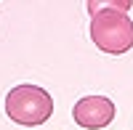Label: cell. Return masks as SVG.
Wrapping results in <instances>:
<instances>
[{
  "instance_id": "6da1fadb",
  "label": "cell",
  "mask_w": 133,
  "mask_h": 130,
  "mask_svg": "<svg viewBox=\"0 0 133 130\" xmlns=\"http://www.w3.org/2000/svg\"><path fill=\"white\" fill-rule=\"evenodd\" d=\"M130 0H107L96 3L91 0V40L98 50L120 56L133 48V21L128 16Z\"/></svg>"
},
{
  "instance_id": "7a4b0ae2",
  "label": "cell",
  "mask_w": 133,
  "mask_h": 130,
  "mask_svg": "<svg viewBox=\"0 0 133 130\" xmlns=\"http://www.w3.org/2000/svg\"><path fill=\"white\" fill-rule=\"evenodd\" d=\"M5 114L11 122L35 127L51 120L53 114V98L48 90L37 88V85H16L5 96Z\"/></svg>"
},
{
  "instance_id": "3957f363",
  "label": "cell",
  "mask_w": 133,
  "mask_h": 130,
  "mask_svg": "<svg viewBox=\"0 0 133 130\" xmlns=\"http://www.w3.org/2000/svg\"><path fill=\"white\" fill-rule=\"evenodd\" d=\"M75 122L85 130H98L107 127L115 120V101H109L107 96H85L75 104L72 109Z\"/></svg>"
}]
</instances>
